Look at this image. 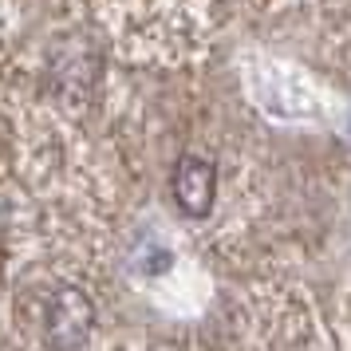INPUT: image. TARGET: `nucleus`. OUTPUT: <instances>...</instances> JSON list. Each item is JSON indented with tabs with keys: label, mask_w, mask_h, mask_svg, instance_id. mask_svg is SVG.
<instances>
[{
	"label": "nucleus",
	"mask_w": 351,
	"mask_h": 351,
	"mask_svg": "<svg viewBox=\"0 0 351 351\" xmlns=\"http://www.w3.org/2000/svg\"><path fill=\"white\" fill-rule=\"evenodd\" d=\"M95 332V304L75 285H60L44 312V343L48 351H80Z\"/></svg>",
	"instance_id": "f257e3e1"
},
{
	"label": "nucleus",
	"mask_w": 351,
	"mask_h": 351,
	"mask_svg": "<svg viewBox=\"0 0 351 351\" xmlns=\"http://www.w3.org/2000/svg\"><path fill=\"white\" fill-rule=\"evenodd\" d=\"M174 202L186 217H209L213 202H217V170L197 154H182L174 166Z\"/></svg>",
	"instance_id": "f03ea898"
}]
</instances>
